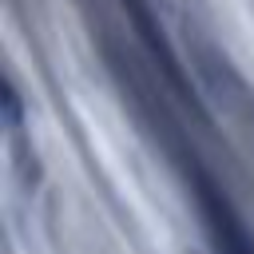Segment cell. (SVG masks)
Wrapping results in <instances>:
<instances>
[{"mask_svg":"<svg viewBox=\"0 0 254 254\" xmlns=\"http://www.w3.org/2000/svg\"><path fill=\"white\" fill-rule=\"evenodd\" d=\"M4 123H8L12 135L24 127V103H20V91H16L12 79H4Z\"/></svg>","mask_w":254,"mask_h":254,"instance_id":"6da1fadb","label":"cell"}]
</instances>
